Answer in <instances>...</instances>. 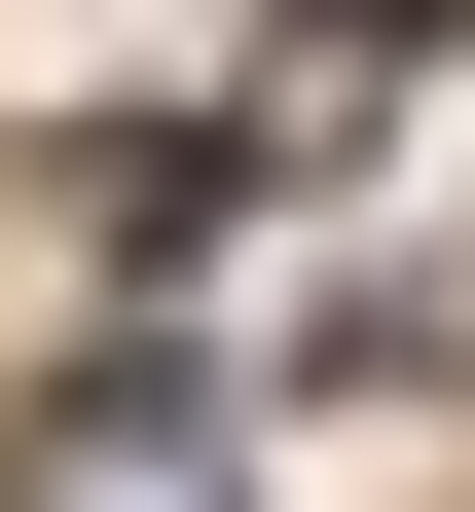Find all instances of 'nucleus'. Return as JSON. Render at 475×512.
Returning <instances> with one entry per match:
<instances>
[{
  "mask_svg": "<svg viewBox=\"0 0 475 512\" xmlns=\"http://www.w3.org/2000/svg\"><path fill=\"white\" fill-rule=\"evenodd\" d=\"M329 37H439V0H329Z\"/></svg>",
  "mask_w": 475,
  "mask_h": 512,
  "instance_id": "f257e3e1",
  "label": "nucleus"
}]
</instances>
